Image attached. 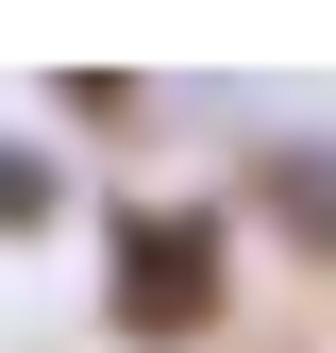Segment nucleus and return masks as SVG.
Segmentation results:
<instances>
[{
    "label": "nucleus",
    "instance_id": "obj_3",
    "mask_svg": "<svg viewBox=\"0 0 336 353\" xmlns=\"http://www.w3.org/2000/svg\"><path fill=\"white\" fill-rule=\"evenodd\" d=\"M0 219H51V168L34 152H0Z\"/></svg>",
    "mask_w": 336,
    "mask_h": 353
},
{
    "label": "nucleus",
    "instance_id": "obj_2",
    "mask_svg": "<svg viewBox=\"0 0 336 353\" xmlns=\"http://www.w3.org/2000/svg\"><path fill=\"white\" fill-rule=\"evenodd\" d=\"M269 185H286V219H303V236L336 252V185H319V152H286V168H269Z\"/></svg>",
    "mask_w": 336,
    "mask_h": 353
},
{
    "label": "nucleus",
    "instance_id": "obj_1",
    "mask_svg": "<svg viewBox=\"0 0 336 353\" xmlns=\"http://www.w3.org/2000/svg\"><path fill=\"white\" fill-rule=\"evenodd\" d=\"M202 320H219V219H202V202H135V219H118V336L185 353Z\"/></svg>",
    "mask_w": 336,
    "mask_h": 353
}]
</instances>
